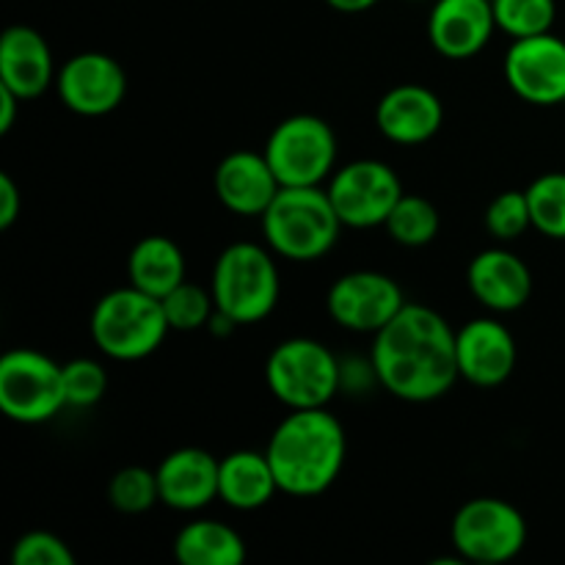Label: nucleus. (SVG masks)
I'll list each match as a JSON object with an SVG mask.
<instances>
[{"label": "nucleus", "mask_w": 565, "mask_h": 565, "mask_svg": "<svg viewBox=\"0 0 565 565\" xmlns=\"http://www.w3.org/2000/svg\"><path fill=\"white\" fill-rule=\"evenodd\" d=\"M94 345L116 362H138L163 345L171 331L163 301L138 287H116L105 292L92 309L88 320Z\"/></svg>", "instance_id": "5"}, {"label": "nucleus", "mask_w": 565, "mask_h": 565, "mask_svg": "<svg viewBox=\"0 0 565 565\" xmlns=\"http://www.w3.org/2000/svg\"><path fill=\"white\" fill-rule=\"evenodd\" d=\"M467 281L480 307L491 312H516L533 296V270L511 248H486L469 263Z\"/></svg>", "instance_id": "20"}, {"label": "nucleus", "mask_w": 565, "mask_h": 565, "mask_svg": "<svg viewBox=\"0 0 565 565\" xmlns=\"http://www.w3.org/2000/svg\"><path fill=\"white\" fill-rule=\"evenodd\" d=\"M265 384L290 412L326 408L342 386V364L323 342L312 337H290L268 353Z\"/></svg>", "instance_id": "6"}, {"label": "nucleus", "mask_w": 565, "mask_h": 565, "mask_svg": "<svg viewBox=\"0 0 565 565\" xmlns=\"http://www.w3.org/2000/svg\"><path fill=\"white\" fill-rule=\"evenodd\" d=\"M373 337L375 342L370 351L373 375L397 401H439L461 379L456 329L436 309L406 303Z\"/></svg>", "instance_id": "1"}, {"label": "nucleus", "mask_w": 565, "mask_h": 565, "mask_svg": "<svg viewBox=\"0 0 565 565\" xmlns=\"http://www.w3.org/2000/svg\"><path fill=\"white\" fill-rule=\"evenodd\" d=\"M334 11H342V14H362V11H370L381 0H326Z\"/></svg>", "instance_id": "34"}, {"label": "nucleus", "mask_w": 565, "mask_h": 565, "mask_svg": "<svg viewBox=\"0 0 565 565\" xmlns=\"http://www.w3.org/2000/svg\"><path fill=\"white\" fill-rule=\"evenodd\" d=\"M452 550L467 563H508L527 544L522 511L500 497H475L452 516Z\"/></svg>", "instance_id": "9"}, {"label": "nucleus", "mask_w": 565, "mask_h": 565, "mask_svg": "<svg viewBox=\"0 0 565 565\" xmlns=\"http://www.w3.org/2000/svg\"><path fill=\"white\" fill-rule=\"evenodd\" d=\"M22 193L11 174H0V230H11L14 221L20 218Z\"/></svg>", "instance_id": "32"}, {"label": "nucleus", "mask_w": 565, "mask_h": 565, "mask_svg": "<svg viewBox=\"0 0 565 565\" xmlns=\"http://www.w3.org/2000/svg\"><path fill=\"white\" fill-rule=\"evenodd\" d=\"M185 254L171 237L147 235L132 246L127 257V279L132 287L154 298L169 296L174 287L185 281Z\"/></svg>", "instance_id": "22"}, {"label": "nucleus", "mask_w": 565, "mask_h": 565, "mask_svg": "<svg viewBox=\"0 0 565 565\" xmlns=\"http://www.w3.org/2000/svg\"><path fill=\"white\" fill-rule=\"evenodd\" d=\"M505 81L524 103L550 105L565 103V42L555 33L513 39L505 55Z\"/></svg>", "instance_id": "12"}, {"label": "nucleus", "mask_w": 565, "mask_h": 565, "mask_svg": "<svg viewBox=\"0 0 565 565\" xmlns=\"http://www.w3.org/2000/svg\"><path fill=\"white\" fill-rule=\"evenodd\" d=\"M22 99L6 86H0V132H9L14 127L17 114H20Z\"/></svg>", "instance_id": "33"}, {"label": "nucleus", "mask_w": 565, "mask_h": 565, "mask_svg": "<svg viewBox=\"0 0 565 565\" xmlns=\"http://www.w3.org/2000/svg\"><path fill=\"white\" fill-rule=\"evenodd\" d=\"M458 373L467 384L494 390L516 370V340L511 329L494 318H475L456 331Z\"/></svg>", "instance_id": "14"}, {"label": "nucleus", "mask_w": 565, "mask_h": 565, "mask_svg": "<svg viewBox=\"0 0 565 565\" xmlns=\"http://www.w3.org/2000/svg\"><path fill=\"white\" fill-rule=\"evenodd\" d=\"M441 226V215L436 210L434 202H428L425 196H412V193H403L401 202L392 207L390 218H386L384 230L390 232V237L395 243L406 248H419L428 246L436 241Z\"/></svg>", "instance_id": "24"}, {"label": "nucleus", "mask_w": 565, "mask_h": 565, "mask_svg": "<svg viewBox=\"0 0 565 565\" xmlns=\"http://www.w3.org/2000/svg\"><path fill=\"white\" fill-rule=\"evenodd\" d=\"M524 191H527L533 230L552 241H565V171L535 177Z\"/></svg>", "instance_id": "25"}, {"label": "nucleus", "mask_w": 565, "mask_h": 565, "mask_svg": "<svg viewBox=\"0 0 565 565\" xmlns=\"http://www.w3.org/2000/svg\"><path fill=\"white\" fill-rule=\"evenodd\" d=\"M406 303L403 287L381 270L342 274L326 296L331 320L356 334H379Z\"/></svg>", "instance_id": "11"}, {"label": "nucleus", "mask_w": 565, "mask_h": 565, "mask_svg": "<svg viewBox=\"0 0 565 565\" xmlns=\"http://www.w3.org/2000/svg\"><path fill=\"white\" fill-rule=\"evenodd\" d=\"M160 301H163V312L169 318L171 331H199L210 326L215 315L213 292L188 279L180 287H174L169 296L160 298Z\"/></svg>", "instance_id": "28"}, {"label": "nucleus", "mask_w": 565, "mask_h": 565, "mask_svg": "<svg viewBox=\"0 0 565 565\" xmlns=\"http://www.w3.org/2000/svg\"><path fill=\"white\" fill-rule=\"evenodd\" d=\"M108 502L119 513L138 516L147 513L160 502L158 472L147 467H125L110 478L108 483Z\"/></svg>", "instance_id": "27"}, {"label": "nucleus", "mask_w": 565, "mask_h": 565, "mask_svg": "<svg viewBox=\"0 0 565 565\" xmlns=\"http://www.w3.org/2000/svg\"><path fill=\"white\" fill-rule=\"evenodd\" d=\"M221 461L202 447H180L158 463L160 502L171 511L193 513L218 500Z\"/></svg>", "instance_id": "18"}, {"label": "nucleus", "mask_w": 565, "mask_h": 565, "mask_svg": "<svg viewBox=\"0 0 565 565\" xmlns=\"http://www.w3.org/2000/svg\"><path fill=\"white\" fill-rule=\"evenodd\" d=\"M326 191H329L342 226H353V230L384 226L392 207L406 193L397 171L375 158L353 160V163L334 169Z\"/></svg>", "instance_id": "10"}, {"label": "nucleus", "mask_w": 565, "mask_h": 565, "mask_svg": "<svg viewBox=\"0 0 565 565\" xmlns=\"http://www.w3.org/2000/svg\"><path fill=\"white\" fill-rule=\"evenodd\" d=\"M497 31L494 0H436L428 17V39L445 58H475Z\"/></svg>", "instance_id": "16"}, {"label": "nucleus", "mask_w": 565, "mask_h": 565, "mask_svg": "<svg viewBox=\"0 0 565 565\" xmlns=\"http://www.w3.org/2000/svg\"><path fill=\"white\" fill-rule=\"evenodd\" d=\"M213 191L230 213L243 218H263L276 193L281 191V182L270 169L265 152L241 149L230 152L215 166Z\"/></svg>", "instance_id": "15"}, {"label": "nucleus", "mask_w": 565, "mask_h": 565, "mask_svg": "<svg viewBox=\"0 0 565 565\" xmlns=\"http://www.w3.org/2000/svg\"><path fill=\"white\" fill-rule=\"evenodd\" d=\"M108 390V373L94 359H72L64 364V392L66 406L88 408L103 401Z\"/></svg>", "instance_id": "30"}, {"label": "nucleus", "mask_w": 565, "mask_h": 565, "mask_svg": "<svg viewBox=\"0 0 565 565\" xmlns=\"http://www.w3.org/2000/svg\"><path fill=\"white\" fill-rule=\"evenodd\" d=\"M174 557L182 565H241L246 561V541L230 524L196 519L177 533Z\"/></svg>", "instance_id": "23"}, {"label": "nucleus", "mask_w": 565, "mask_h": 565, "mask_svg": "<svg viewBox=\"0 0 565 565\" xmlns=\"http://www.w3.org/2000/svg\"><path fill=\"white\" fill-rule=\"evenodd\" d=\"M259 221L270 252L290 263L326 257L342 232L340 215L323 185L281 188Z\"/></svg>", "instance_id": "3"}, {"label": "nucleus", "mask_w": 565, "mask_h": 565, "mask_svg": "<svg viewBox=\"0 0 565 565\" xmlns=\"http://www.w3.org/2000/svg\"><path fill=\"white\" fill-rule=\"evenodd\" d=\"M58 99L77 116H105L121 105L127 75L108 53H77L55 75Z\"/></svg>", "instance_id": "13"}, {"label": "nucleus", "mask_w": 565, "mask_h": 565, "mask_svg": "<svg viewBox=\"0 0 565 565\" xmlns=\"http://www.w3.org/2000/svg\"><path fill=\"white\" fill-rule=\"evenodd\" d=\"M345 428L329 408H296L270 434L265 456L281 494L318 497L345 467Z\"/></svg>", "instance_id": "2"}, {"label": "nucleus", "mask_w": 565, "mask_h": 565, "mask_svg": "<svg viewBox=\"0 0 565 565\" xmlns=\"http://www.w3.org/2000/svg\"><path fill=\"white\" fill-rule=\"evenodd\" d=\"M279 491L276 475L265 452L235 450L221 458L218 500L232 511H259Z\"/></svg>", "instance_id": "21"}, {"label": "nucleus", "mask_w": 565, "mask_h": 565, "mask_svg": "<svg viewBox=\"0 0 565 565\" xmlns=\"http://www.w3.org/2000/svg\"><path fill=\"white\" fill-rule=\"evenodd\" d=\"M375 125L381 136L401 147H419L430 141L445 125V105L419 83H401L390 88L375 105Z\"/></svg>", "instance_id": "17"}, {"label": "nucleus", "mask_w": 565, "mask_h": 565, "mask_svg": "<svg viewBox=\"0 0 565 565\" xmlns=\"http://www.w3.org/2000/svg\"><path fill=\"white\" fill-rule=\"evenodd\" d=\"M263 152L281 188L323 185L337 169V136L329 121L315 114L281 119L270 130Z\"/></svg>", "instance_id": "8"}, {"label": "nucleus", "mask_w": 565, "mask_h": 565, "mask_svg": "<svg viewBox=\"0 0 565 565\" xmlns=\"http://www.w3.org/2000/svg\"><path fill=\"white\" fill-rule=\"evenodd\" d=\"M55 61L47 39L31 25H11L0 36V86L17 97L36 99L55 86Z\"/></svg>", "instance_id": "19"}, {"label": "nucleus", "mask_w": 565, "mask_h": 565, "mask_svg": "<svg viewBox=\"0 0 565 565\" xmlns=\"http://www.w3.org/2000/svg\"><path fill=\"white\" fill-rule=\"evenodd\" d=\"M486 230L500 243L519 241L527 230H533V215H530L527 191H505L491 199L486 207Z\"/></svg>", "instance_id": "29"}, {"label": "nucleus", "mask_w": 565, "mask_h": 565, "mask_svg": "<svg viewBox=\"0 0 565 565\" xmlns=\"http://www.w3.org/2000/svg\"><path fill=\"white\" fill-rule=\"evenodd\" d=\"M497 31L508 33L511 39L539 36L550 33L555 25L557 3L555 0H494Z\"/></svg>", "instance_id": "26"}, {"label": "nucleus", "mask_w": 565, "mask_h": 565, "mask_svg": "<svg viewBox=\"0 0 565 565\" xmlns=\"http://www.w3.org/2000/svg\"><path fill=\"white\" fill-rule=\"evenodd\" d=\"M215 309L235 326L268 318L279 303L281 281L274 252L259 243H232L218 254L210 276Z\"/></svg>", "instance_id": "4"}, {"label": "nucleus", "mask_w": 565, "mask_h": 565, "mask_svg": "<svg viewBox=\"0 0 565 565\" xmlns=\"http://www.w3.org/2000/svg\"><path fill=\"white\" fill-rule=\"evenodd\" d=\"M66 408L64 364L33 348L0 356V412L20 425H42Z\"/></svg>", "instance_id": "7"}, {"label": "nucleus", "mask_w": 565, "mask_h": 565, "mask_svg": "<svg viewBox=\"0 0 565 565\" xmlns=\"http://www.w3.org/2000/svg\"><path fill=\"white\" fill-rule=\"evenodd\" d=\"M11 563L14 565H75L70 544L47 530H31L20 535L11 546Z\"/></svg>", "instance_id": "31"}]
</instances>
